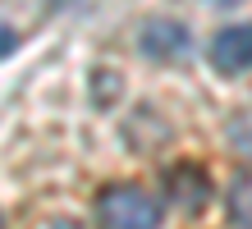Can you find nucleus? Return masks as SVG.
Instances as JSON below:
<instances>
[{
	"instance_id": "1",
	"label": "nucleus",
	"mask_w": 252,
	"mask_h": 229,
	"mask_svg": "<svg viewBox=\"0 0 252 229\" xmlns=\"http://www.w3.org/2000/svg\"><path fill=\"white\" fill-rule=\"evenodd\" d=\"M96 216L106 229H156L160 225V202L138 183H110L96 197Z\"/></svg>"
},
{
	"instance_id": "2",
	"label": "nucleus",
	"mask_w": 252,
	"mask_h": 229,
	"mask_svg": "<svg viewBox=\"0 0 252 229\" xmlns=\"http://www.w3.org/2000/svg\"><path fill=\"white\" fill-rule=\"evenodd\" d=\"M211 69L225 73V78H239L252 69V23H229L211 37Z\"/></svg>"
},
{
	"instance_id": "3",
	"label": "nucleus",
	"mask_w": 252,
	"mask_h": 229,
	"mask_svg": "<svg viewBox=\"0 0 252 229\" xmlns=\"http://www.w3.org/2000/svg\"><path fill=\"white\" fill-rule=\"evenodd\" d=\"M165 197L184 211V216H197V211L211 202V179H206L202 165L179 161V165H170V174H165Z\"/></svg>"
},
{
	"instance_id": "4",
	"label": "nucleus",
	"mask_w": 252,
	"mask_h": 229,
	"mask_svg": "<svg viewBox=\"0 0 252 229\" xmlns=\"http://www.w3.org/2000/svg\"><path fill=\"white\" fill-rule=\"evenodd\" d=\"M142 55H152V60H160V65H179V60L188 55V46H192V37H188V28L184 23H174V19H152L142 28Z\"/></svg>"
},
{
	"instance_id": "5",
	"label": "nucleus",
	"mask_w": 252,
	"mask_h": 229,
	"mask_svg": "<svg viewBox=\"0 0 252 229\" xmlns=\"http://www.w3.org/2000/svg\"><path fill=\"white\" fill-rule=\"evenodd\" d=\"M229 220L239 229H252V170H243L229 183Z\"/></svg>"
},
{
	"instance_id": "6",
	"label": "nucleus",
	"mask_w": 252,
	"mask_h": 229,
	"mask_svg": "<svg viewBox=\"0 0 252 229\" xmlns=\"http://www.w3.org/2000/svg\"><path fill=\"white\" fill-rule=\"evenodd\" d=\"M225 133H229V147L239 151V156H252V105L229 119V129H225Z\"/></svg>"
},
{
	"instance_id": "7",
	"label": "nucleus",
	"mask_w": 252,
	"mask_h": 229,
	"mask_svg": "<svg viewBox=\"0 0 252 229\" xmlns=\"http://www.w3.org/2000/svg\"><path fill=\"white\" fill-rule=\"evenodd\" d=\"M14 46H19V33H14L9 23H0V60H5V55L14 51Z\"/></svg>"
},
{
	"instance_id": "8",
	"label": "nucleus",
	"mask_w": 252,
	"mask_h": 229,
	"mask_svg": "<svg viewBox=\"0 0 252 229\" xmlns=\"http://www.w3.org/2000/svg\"><path fill=\"white\" fill-rule=\"evenodd\" d=\"M46 229H83V225H73V220H55V225H46Z\"/></svg>"
}]
</instances>
